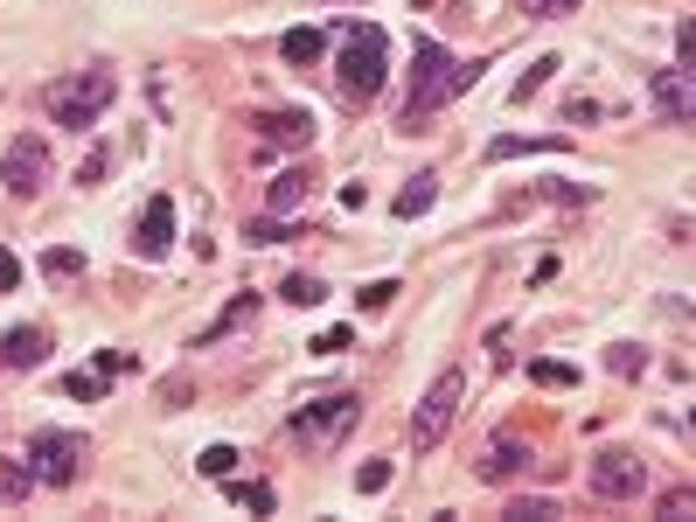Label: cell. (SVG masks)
I'll return each instance as SVG.
<instances>
[{"instance_id":"13","label":"cell","mask_w":696,"mask_h":522,"mask_svg":"<svg viewBox=\"0 0 696 522\" xmlns=\"http://www.w3.org/2000/svg\"><path fill=\"white\" fill-rule=\"evenodd\" d=\"M258 140L265 147H306L314 140V119L306 112H258Z\"/></svg>"},{"instance_id":"3","label":"cell","mask_w":696,"mask_h":522,"mask_svg":"<svg viewBox=\"0 0 696 522\" xmlns=\"http://www.w3.org/2000/svg\"><path fill=\"white\" fill-rule=\"evenodd\" d=\"M112 98H119L112 70H70V77H57V84L42 91V112L57 126H98V112H105Z\"/></svg>"},{"instance_id":"5","label":"cell","mask_w":696,"mask_h":522,"mask_svg":"<svg viewBox=\"0 0 696 522\" xmlns=\"http://www.w3.org/2000/svg\"><path fill=\"white\" fill-rule=\"evenodd\" d=\"M84 460H91V439H77V432H36L29 439V466H36V481H49V488L84 481Z\"/></svg>"},{"instance_id":"6","label":"cell","mask_w":696,"mask_h":522,"mask_svg":"<svg viewBox=\"0 0 696 522\" xmlns=\"http://www.w3.org/2000/svg\"><path fill=\"white\" fill-rule=\"evenodd\" d=\"M585 481H592V502H640L648 494V460L627 453V446H606Z\"/></svg>"},{"instance_id":"16","label":"cell","mask_w":696,"mask_h":522,"mask_svg":"<svg viewBox=\"0 0 696 522\" xmlns=\"http://www.w3.org/2000/svg\"><path fill=\"white\" fill-rule=\"evenodd\" d=\"M29 488H36L29 453H8V460H0V494H8V502H29Z\"/></svg>"},{"instance_id":"35","label":"cell","mask_w":696,"mask_h":522,"mask_svg":"<svg viewBox=\"0 0 696 522\" xmlns=\"http://www.w3.org/2000/svg\"><path fill=\"white\" fill-rule=\"evenodd\" d=\"M14 285H21V258L0 244V293H14Z\"/></svg>"},{"instance_id":"22","label":"cell","mask_w":696,"mask_h":522,"mask_svg":"<svg viewBox=\"0 0 696 522\" xmlns=\"http://www.w3.org/2000/svg\"><path fill=\"white\" fill-rule=\"evenodd\" d=\"M557 153L564 140H523V133H502V140H487V161H515V153Z\"/></svg>"},{"instance_id":"26","label":"cell","mask_w":696,"mask_h":522,"mask_svg":"<svg viewBox=\"0 0 696 522\" xmlns=\"http://www.w3.org/2000/svg\"><path fill=\"white\" fill-rule=\"evenodd\" d=\"M244 238H251V244H286V238H300V230H293V223H279V217H251V223H244Z\"/></svg>"},{"instance_id":"4","label":"cell","mask_w":696,"mask_h":522,"mask_svg":"<svg viewBox=\"0 0 696 522\" xmlns=\"http://www.w3.org/2000/svg\"><path fill=\"white\" fill-rule=\"evenodd\" d=\"M460 398H467V377H460V370H440V377H432V390L418 398V411H411V453H432V446L453 432Z\"/></svg>"},{"instance_id":"14","label":"cell","mask_w":696,"mask_h":522,"mask_svg":"<svg viewBox=\"0 0 696 522\" xmlns=\"http://www.w3.org/2000/svg\"><path fill=\"white\" fill-rule=\"evenodd\" d=\"M432 195H440V181H432V174H411L404 181V189H397V223H411V217H425V209H432Z\"/></svg>"},{"instance_id":"7","label":"cell","mask_w":696,"mask_h":522,"mask_svg":"<svg viewBox=\"0 0 696 522\" xmlns=\"http://www.w3.org/2000/svg\"><path fill=\"white\" fill-rule=\"evenodd\" d=\"M446 77H453V57L425 36L418 42V63H411V112H404V126H418L425 104H446Z\"/></svg>"},{"instance_id":"12","label":"cell","mask_w":696,"mask_h":522,"mask_svg":"<svg viewBox=\"0 0 696 522\" xmlns=\"http://www.w3.org/2000/svg\"><path fill=\"white\" fill-rule=\"evenodd\" d=\"M49 349H57V342H49V328H8V334H0V370H42Z\"/></svg>"},{"instance_id":"17","label":"cell","mask_w":696,"mask_h":522,"mask_svg":"<svg viewBox=\"0 0 696 522\" xmlns=\"http://www.w3.org/2000/svg\"><path fill=\"white\" fill-rule=\"evenodd\" d=\"M551 77H557V57H536V63H529V70H523V77H515V84H508V104H529L536 91L551 84Z\"/></svg>"},{"instance_id":"31","label":"cell","mask_w":696,"mask_h":522,"mask_svg":"<svg viewBox=\"0 0 696 522\" xmlns=\"http://www.w3.org/2000/svg\"><path fill=\"white\" fill-rule=\"evenodd\" d=\"M655 509H662L668 522H689V515H696V494H689V488H668V494H662Z\"/></svg>"},{"instance_id":"28","label":"cell","mask_w":696,"mask_h":522,"mask_svg":"<svg viewBox=\"0 0 696 522\" xmlns=\"http://www.w3.org/2000/svg\"><path fill=\"white\" fill-rule=\"evenodd\" d=\"M397 293H404V285H397V279H370V285H363V293H355V307H363V313H383V307H391Z\"/></svg>"},{"instance_id":"9","label":"cell","mask_w":696,"mask_h":522,"mask_svg":"<svg viewBox=\"0 0 696 522\" xmlns=\"http://www.w3.org/2000/svg\"><path fill=\"white\" fill-rule=\"evenodd\" d=\"M529 446L523 439H508V432H495V439H481V453H474V481H487V488H508L515 474H529Z\"/></svg>"},{"instance_id":"27","label":"cell","mask_w":696,"mask_h":522,"mask_svg":"<svg viewBox=\"0 0 696 522\" xmlns=\"http://www.w3.org/2000/svg\"><path fill=\"white\" fill-rule=\"evenodd\" d=\"M529 377L544 383V390H572V383H578V370H572V362H544V355L529 362Z\"/></svg>"},{"instance_id":"37","label":"cell","mask_w":696,"mask_h":522,"mask_svg":"<svg viewBox=\"0 0 696 522\" xmlns=\"http://www.w3.org/2000/svg\"><path fill=\"white\" fill-rule=\"evenodd\" d=\"M529 14H578V0H529Z\"/></svg>"},{"instance_id":"29","label":"cell","mask_w":696,"mask_h":522,"mask_svg":"<svg viewBox=\"0 0 696 522\" xmlns=\"http://www.w3.org/2000/svg\"><path fill=\"white\" fill-rule=\"evenodd\" d=\"M63 390H70L77 404H98V398H105V377H98V370H77V377H63Z\"/></svg>"},{"instance_id":"30","label":"cell","mask_w":696,"mask_h":522,"mask_svg":"<svg viewBox=\"0 0 696 522\" xmlns=\"http://www.w3.org/2000/svg\"><path fill=\"white\" fill-rule=\"evenodd\" d=\"M251 307H258V300L244 293V300H238V307H230V313H223V321H216L210 334H202V349H210V342H223V334H230V328H244V321H251Z\"/></svg>"},{"instance_id":"25","label":"cell","mask_w":696,"mask_h":522,"mask_svg":"<svg viewBox=\"0 0 696 522\" xmlns=\"http://www.w3.org/2000/svg\"><path fill=\"white\" fill-rule=\"evenodd\" d=\"M195 466H202L210 481H230V474H238V446H202V453H195Z\"/></svg>"},{"instance_id":"36","label":"cell","mask_w":696,"mask_h":522,"mask_svg":"<svg viewBox=\"0 0 696 522\" xmlns=\"http://www.w3.org/2000/svg\"><path fill=\"white\" fill-rule=\"evenodd\" d=\"M105 168H112V161H105V153H91V161H84V168H77V181H84V189H98V181H105Z\"/></svg>"},{"instance_id":"11","label":"cell","mask_w":696,"mask_h":522,"mask_svg":"<svg viewBox=\"0 0 696 522\" xmlns=\"http://www.w3.org/2000/svg\"><path fill=\"white\" fill-rule=\"evenodd\" d=\"M168 244H174V202H168V195H153V202L140 209L133 251H140V258H168Z\"/></svg>"},{"instance_id":"2","label":"cell","mask_w":696,"mask_h":522,"mask_svg":"<svg viewBox=\"0 0 696 522\" xmlns=\"http://www.w3.org/2000/svg\"><path fill=\"white\" fill-rule=\"evenodd\" d=\"M355 425H363V398H355V390H327V398L293 411V439L306 453H334Z\"/></svg>"},{"instance_id":"32","label":"cell","mask_w":696,"mask_h":522,"mask_svg":"<svg viewBox=\"0 0 696 522\" xmlns=\"http://www.w3.org/2000/svg\"><path fill=\"white\" fill-rule=\"evenodd\" d=\"M355 488H363V494L391 488V460H370V466H355Z\"/></svg>"},{"instance_id":"15","label":"cell","mask_w":696,"mask_h":522,"mask_svg":"<svg viewBox=\"0 0 696 522\" xmlns=\"http://www.w3.org/2000/svg\"><path fill=\"white\" fill-rule=\"evenodd\" d=\"M306 181H314L306 168H286V174H279V181H272V195H265V217H286V209H300Z\"/></svg>"},{"instance_id":"23","label":"cell","mask_w":696,"mask_h":522,"mask_svg":"<svg viewBox=\"0 0 696 522\" xmlns=\"http://www.w3.org/2000/svg\"><path fill=\"white\" fill-rule=\"evenodd\" d=\"M606 370L613 377H640V370H648V349H640V342H613L606 349Z\"/></svg>"},{"instance_id":"19","label":"cell","mask_w":696,"mask_h":522,"mask_svg":"<svg viewBox=\"0 0 696 522\" xmlns=\"http://www.w3.org/2000/svg\"><path fill=\"white\" fill-rule=\"evenodd\" d=\"M230 502H238V509H258V515H272V509H279V494H272V481H230Z\"/></svg>"},{"instance_id":"1","label":"cell","mask_w":696,"mask_h":522,"mask_svg":"<svg viewBox=\"0 0 696 522\" xmlns=\"http://www.w3.org/2000/svg\"><path fill=\"white\" fill-rule=\"evenodd\" d=\"M334 77H342V98H376L383 91V77H391V42H383L376 21H342Z\"/></svg>"},{"instance_id":"8","label":"cell","mask_w":696,"mask_h":522,"mask_svg":"<svg viewBox=\"0 0 696 522\" xmlns=\"http://www.w3.org/2000/svg\"><path fill=\"white\" fill-rule=\"evenodd\" d=\"M0 181H8V195H42V181H49V147H42V133H21L14 147H8V161H0Z\"/></svg>"},{"instance_id":"34","label":"cell","mask_w":696,"mask_h":522,"mask_svg":"<svg viewBox=\"0 0 696 522\" xmlns=\"http://www.w3.org/2000/svg\"><path fill=\"white\" fill-rule=\"evenodd\" d=\"M349 342H355V328H327V334H321V342H314V355H342Z\"/></svg>"},{"instance_id":"20","label":"cell","mask_w":696,"mask_h":522,"mask_svg":"<svg viewBox=\"0 0 696 522\" xmlns=\"http://www.w3.org/2000/svg\"><path fill=\"white\" fill-rule=\"evenodd\" d=\"M279 300H286V307H321V300H327V285H321L314 272H293L286 285H279Z\"/></svg>"},{"instance_id":"10","label":"cell","mask_w":696,"mask_h":522,"mask_svg":"<svg viewBox=\"0 0 696 522\" xmlns=\"http://www.w3.org/2000/svg\"><path fill=\"white\" fill-rule=\"evenodd\" d=\"M648 104H655V119H668V126H689L696 119V77L676 63V70H655L648 77Z\"/></svg>"},{"instance_id":"21","label":"cell","mask_w":696,"mask_h":522,"mask_svg":"<svg viewBox=\"0 0 696 522\" xmlns=\"http://www.w3.org/2000/svg\"><path fill=\"white\" fill-rule=\"evenodd\" d=\"M564 509L551 502V494H515V502H508V522H557Z\"/></svg>"},{"instance_id":"18","label":"cell","mask_w":696,"mask_h":522,"mask_svg":"<svg viewBox=\"0 0 696 522\" xmlns=\"http://www.w3.org/2000/svg\"><path fill=\"white\" fill-rule=\"evenodd\" d=\"M321 49H327V36H321V29H286L279 57H286V63H321Z\"/></svg>"},{"instance_id":"24","label":"cell","mask_w":696,"mask_h":522,"mask_svg":"<svg viewBox=\"0 0 696 522\" xmlns=\"http://www.w3.org/2000/svg\"><path fill=\"white\" fill-rule=\"evenodd\" d=\"M77 272H84V251H70V244L42 251V279H77Z\"/></svg>"},{"instance_id":"33","label":"cell","mask_w":696,"mask_h":522,"mask_svg":"<svg viewBox=\"0 0 696 522\" xmlns=\"http://www.w3.org/2000/svg\"><path fill=\"white\" fill-rule=\"evenodd\" d=\"M676 63L696 70V29H689V21H676Z\"/></svg>"}]
</instances>
